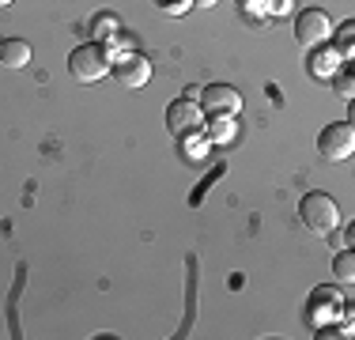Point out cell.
I'll list each match as a JSON object with an SVG mask.
<instances>
[{
	"instance_id": "cell-1",
	"label": "cell",
	"mask_w": 355,
	"mask_h": 340,
	"mask_svg": "<svg viewBox=\"0 0 355 340\" xmlns=\"http://www.w3.org/2000/svg\"><path fill=\"white\" fill-rule=\"evenodd\" d=\"M299 212H302L306 231H314V235H333L336 227H340V208H336V201L321 189L306 193V197L299 201Z\"/></svg>"
},
{
	"instance_id": "cell-2",
	"label": "cell",
	"mask_w": 355,
	"mask_h": 340,
	"mask_svg": "<svg viewBox=\"0 0 355 340\" xmlns=\"http://www.w3.org/2000/svg\"><path fill=\"white\" fill-rule=\"evenodd\" d=\"M110 65H114V57H110V49L103 42H87V46L72 49V57H69V72H72V80H80V83L103 80L110 72Z\"/></svg>"
},
{
	"instance_id": "cell-3",
	"label": "cell",
	"mask_w": 355,
	"mask_h": 340,
	"mask_svg": "<svg viewBox=\"0 0 355 340\" xmlns=\"http://www.w3.org/2000/svg\"><path fill=\"white\" fill-rule=\"evenodd\" d=\"M329 34H333L329 15L321 12V8H302L299 19H295V42H299L302 49H318L329 42Z\"/></svg>"
},
{
	"instance_id": "cell-4",
	"label": "cell",
	"mask_w": 355,
	"mask_h": 340,
	"mask_svg": "<svg viewBox=\"0 0 355 340\" xmlns=\"http://www.w3.org/2000/svg\"><path fill=\"white\" fill-rule=\"evenodd\" d=\"M318 151H321V159H333V163L348 159L352 151H355V129H352V121L325 125L321 136H318Z\"/></svg>"
},
{
	"instance_id": "cell-5",
	"label": "cell",
	"mask_w": 355,
	"mask_h": 340,
	"mask_svg": "<svg viewBox=\"0 0 355 340\" xmlns=\"http://www.w3.org/2000/svg\"><path fill=\"white\" fill-rule=\"evenodd\" d=\"M200 121H205V114H200V106L193 99H174L166 106V129L174 136H193L200 129Z\"/></svg>"
},
{
	"instance_id": "cell-6",
	"label": "cell",
	"mask_w": 355,
	"mask_h": 340,
	"mask_svg": "<svg viewBox=\"0 0 355 340\" xmlns=\"http://www.w3.org/2000/svg\"><path fill=\"white\" fill-rule=\"evenodd\" d=\"M110 72L117 76V83L121 87H144V83L151 80V61L148 57H140V53H125V57H117L114 65H110Z\"/></svg>"
},
{
	"instance_id": "cell-7",
	"label": "cell",
	"mask_w": 355,
	"mask_h": 340,
	"mask_svg": "<svg viewBox=\"0 0 355 340\" xmlns=\"http://www.w3.org/2000/svg\"><path fill=\"white\" fill-rule=\"evenodd\" d=\"M200 99H205L208 114H239L242 110V95L231 87V83H212V87H200Z\"/></svg>"
},
{
	"instance_id": "cell-8",
	"label": "cell",
	"mask_w": 355,
	"mask_h": 340,
	"mask_svg": "<svg viewBox=\"0 0 355 340\" xmlns=\"http://www.w3.org/2000/svg\"><path fill=\"white\" fill-rule=\"evenodd\" d=\"M31 57H35L31 42H23V38H4L0 42V65L4 68H27Z\"/></svg>"
},
{
	"instance_id": "cell-9",
	"label": "cell",
	"mask_w": 355,
	"mask_h": 340,
	"mask_svg": "<svg viewBox=\"0 0 355 340\" xmlns=\"http://www.w3.org/2000/svg\"><path fill=\"white\" fill-rule=\"evenodd\" d=\"M329 38H333L336 57H344V61H348V57L355 53V23H352V19H348V23H340V27L329 34Z\"/></svg>"
},
{
	"instance_id": "cell-10",
	"label": "cell",
	"mask_w": 355,
	"mask_h": 340,
	"mask_svg": "<svg viewBox=\"0 0 355 340\" xmlns=\"http://www.w3.org/2000/svg\"><path fill=\"white\" fill-rule=\"evenodd\" d=\"M310 72H314L318 80H333V76L340 72V61H336V49H318V53H314V65H310Z\"/></svg>"
},
{
	"instance_id": "cell-11",
	"label": "cell",
	"mask_w": 355,
	"mask_h": 340,
	"mask_svg": "<svg viewBox=\"0 0 355 340\" xmlns=\"http://www.w3.org/2000/svg\"><path fill=\"white\" fill-rule=\"evenodd\" d=\"M208 140L212 144H223V140H231L234 136V117L231 114H212V125H208Z\"/></svg>"
},
{
	"instance_id": "cell-12",
	"label": "cell",
	"mask_w": 355,
	"mask_h": 340,
	"mask_svg": "<svg viewBox=\"0 0 355 340\" xmlns=\"http://www.w3.org/2000/svg\"><path fill=\"white\" fill-rule=\"evenodd\" d=\"M333 276L340 280V284H352L355 280V253L352 250H344V253L333 257Z\"/></svg>"
},
{
	"instance_id": "cell-13",
	"label": "cell",
	"mask_w": 355,
	"mask_h": 340,
	"mask_svg": "<svg viewBox=\"0 0 355 340\" xmlns=\"http://www.w3.org/2000/svg\"><path fill=\"white\" fill-rule=\"evenodd\" d=\"M95 34H98V38H114V34H117V19H114V15H95Z\"/></svg>"
},
{
	"instance_id": "cell-14",
	"label": "cell",
	"mask_w": 355,
	"mask_h": 340,
	"mask_svg": "<svg viewBox=\"0 0 355 340\" xmlns=\"http://www.w3.org/2000/svg\"><path fill=\"white\" fill-rule=\"evenodd\" d=\"M333 80H336V95H340V99H352V91H355L352 76H348V72H336Z\"/></svg>"
},
{
	"instance_id": "cell-15",
	"label": "cell",
	"mask_w": 355,
	"mask_h": 340,
	"mask_svg": "<svg viewBox=\"0 0 355 340\" xmlns=\"http://www.w3.org/2000/svg\"><path fill=\"white\" fill-rule=\"evenodd\" d=\"M268 15H291L295 12V0H265Z\"/></svg>"
},
{
	"instance_id": "cell-16",
	"label": "cell",
	"mask_w": 355,
	"mask_h": 340,
	"mask_svg": "<svg viewBox=\"0 0 355 340\" xmlns=\"http://www.w3.org/2000/svg\"><path fill=\"white\" fill-rule=\"evenodd\" d=\"M261 0H239V8H257Z\"/></svg>"
},
{
	"instance_id": "cell-17",
	"label": "cell",
	"mask_w": 355,
	"mask_h": 340,
	"mask_svg": "<svg viewBox=\"0 0 355 340\" xmlns=\"http://www.w3.org/2000/svg\"><path fill=\"white\" fill-rule=\"evenodd\" d=\"M197 4H200V8H212V4H216V0H197Z\"/></svg>"
},
{
	"instance_id": "cell-18",
	"label": "cell",
	"mask_w": 355,
	"mask_h": 340,
	"mask_svg": "<svg viewBox=\"0 0 355 340\" xmlns=\"http://www.w3.org/2000/svg\"><path fill=\"white\" fill-rule=\"evenodd\" d=\"M8 4H12V0H0V8H8Z\"/></svg>"
}]
</instances>
